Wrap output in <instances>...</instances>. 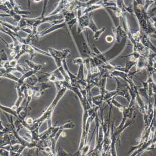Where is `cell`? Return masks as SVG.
I'll list each match as a JSON object with an SVG mask.
<instances>
[{"label": "cell", "instance_id": "1", "mask_svg": "<svg viewBox=\"0 0 156 156\" xmlns=\"http://www.w3.org/2000/svg\"><path fill=\"white\" fill-rule=\"evenodd\" d=\"M68 90V89L66 87H63L61 88L60 90H58V93L56 96H55V99L53 100L51 102L49 106L46 109L44 112L43 113L41 116H40V118H37V119L34 121V125L37 127H40L41 125L44 122L47 121L48 127H50L52 126V115H53V112L58 105V102L62 98L65 93H66Z\"/></svg>", "mask_w": 156, "mask_h": 156}, {"label": "cell", "instance_id": "2", "mask_svg": "<svg viewBox=\"0 0 156 156\" xmlns=\"http://www.w3.org/2000/svg\"><path fill=\"white\" fill-rule=\"evenodd\" d=\"M73 28H70L69 30H71L72 33L74 41L76 43L78 51H79L80 54L81 55V56L84 59L91 58L94 54L90 48L88 41H86L84 36L83 35V33L78 34L77 31H75L74 30Z\"/></svg>", "mask_w": 156, "mask_h": 156}, {"label": "cell", "instance_id": "3", "mask_svg": "<svg viewBox=\"0 0 156 156\" xmlns=\"http://www.w3.org/2000/svg\"><path fill=\"white\" fill-rule=\"evenodd\" d=\"M27 53L30 55V59L33 61V58L36 55V54H41L42 55H45L47 56L51 57V55L49 53L37 48V47L32 45V44H23L21 51L20 53L16 56L15 59L19 61L20 58L24 54Z\"/></svg>", "mask_w": 156, "mask_h": 156}, {"label": "cell", "instance_id": "4", "mask_svg": "<svg viewBox=\"0 0 156 156\" xmlns=\"http://www.w3.org/2000/svg\"><path fill=\"white\" fill-rule=\"evenodd\" d=\"M48 50L51 55V58L54 59L58 68L62 66V60L66 59L71 53V50L68 48L62 50H57L53 48H48Z\"/></svg>", "mask_w": 156, "mask_h": 156}, {"label": "cell", "instance_id": "5", "mask_svg": "<svg viewBox=\"0 0 156 156\" xmlns=\"http://www.w3.org/2000/svg\"><path fill=\"white\" fill-rule=\"evenodd\" d=\"M115 81L117 83V87L115 89V91L117 96H121L125 98L127 101L129 102L131 100V95H130L129 91V85L128 84H123L119 81V80L117 77H114Z\"/></svg>", "mask_w": 156, "mask_h": 156}, {"label": "cell", "instance_id": "6", "mask_svg": "<svg viewBox=\"0 0 156 156\" xmlns=\"http://www.w3.org/2000/svg\"><path fill=\"white\" fill-rule=\"evenodd\" d=\"M112 31L117 44L121 43L124 39L127 37V34L121 24L118 26H114L112 27Z\"/></svg>", "mask_w": 156, "mask_h": 156}, {"label": "cell", "instance_id": "7", "mask_svg": "<svg viewBox=\"0 0 156 156\" xmlns=\"http://www.w3.org/2000/svg\"><path fill=\"white\" fill-rule=\"evenodd\" d=\"M67 26V23L63 21L61 23H54L53 24V26H51L49 28L45 29L44 30H43L41 32H39L38 33V37H43L52 32H54L56 30H60L61 28H66Z\"/></svg>", "mask_w": 156, "mask_h": 156}, {"label": "cell", "instance_id": "8", "mask_svg": "<svg viewBox=\"0 0 156 156\" xmlns=\"http://www.w3.org/2000/svg\"><path fill=\"white\" fill-rule=\"evenodd\" d=\"M141 34H140V42L142 44L144 45L146 48L150 49L154 53H156V46H155L151 42L150 36L146 34L144 32L140 30Z\"/></svg>", "mask_w": 156, "mask_h": 156}, {"label": "cell", "instance_id": "9", "mask_svg": "<svg viewBox=\"0 0 156 156\" xmlns=\"http://www.w3.org/2000/svg\"><path fill=\"white\" fill-rule=\"evenodd\" d=\"M147 65H148V58L145 56L141 55L137 61L136 70L140 72L142 69H146Z\"/></svg>", "mask_w": 156, "mask_h": 156}, {"label": "cell", "instance_id": "10", "mask_svg": "<svg viewBox=\"0 0 156 156\" xmlns=\"http://www.w3.org/2000/svg\"><path fill=\"white\" fill-rule=\"evenodd\" d=\"M16 89V91H17V94H18V98L15 103V105L12 106L11 108L15 109V110H16L20 106H21V102H23V100L26 98V94L24 92H23L21 89V87H19V88H17Z\"/></svg>", "mask_w": 156, "mask_h": 156}, {"label": "cell", "instance_id": "11", "mask_svg": "<svg viewBox=\"0 0 156 156\" xmlns=\"http://www.w3.org/2000/svg\"><path fill=\"white\" fill-rule=\"evenodd\" d=\"M105 8L103 4H95L93 5H90L89 6L86 7V8H83V14L85 15L87 13H89V12H92L93 11Z\"/></svg>", "mask_w": 156, "mask_h": 156}, {"label": "cell", "instance_id": "12", "mask_svg": "<svg viewBox=\"0 0 156 156\" xmlns=\"http://www.w3.org/2000/svg\"><path fill=\"white\" fill-rule=\"evenodd\" d=\"M24 62L27 64V65L28 66V67L30 68V69L36 70L37 72H39L40 70H41V69L43 68V65L42 64H37V63L33 62V61H31L30 59H26L24 61Z\"/></svg>", "mask_w": 156, "mask_h": 156}, {"label": "cell", "instance_id": "13", "mask_svg": "<svg viewBox=\"0 0 156 156\" xmlns=\"http://www.w3.org/2000/svg\"><path fill=\"white\" fill-rule=\"evenodd\" d=\"M0 23H1L2 25H3V27H5V28H7L9 30H11V31H14L15 33H18L20 31H21V28L18 27V26L16 25H14V24H11L7 22H5L3 21H0Z\"/></svg>", "mask_w": 156, "mask_h": 156}, {"label": "cell", "instance_id": "14", "mask_svg": "<svg viewBox=\"0 0 156 156\" xmlns=\"http://www.w3.org/2000/svg\"><path fill=\"white\" fill-rule=\"evenodd\" d=\"M25 84H27L28 86H35L37 84L39 83V79H38V76L34 75H33L30 77H29L28 78H27V80L25 81Z\"/></svg>", "mask_w": 156, "mask_h": 156}, {"label": "cell", "instance_id": "15", "mask_svg": "<svg viewBox=\"0 0 156 156\" xmlns=\"http://www.w3.org/2000/svg\"><path fill=\"white\" fill-rule=\"evenodd\" d=\"M96 131V127H95V129H94V131L92 134V136H91V138H90V139L89 140V142L87 143V144H85V145L84 146V147H83V149L81 150V155H86V154L89 152V149L90 147V142H91V141H92L93 135Z\"/></svg>", "mask_w": 156, "mask_h": 156}, {"label": "cell", "instance_id": "16", "mask_svg": "<svg viewBox=\"0 0 156 156\" xmlns=\"http://www.w3.org/2000/svg\"><path fill=\"white\" fill-rule=\"evenodd\" d=\"M28 90H27V98H27V105H26V106H25V107L27 108H28L29 105L32 101L33 97L34 96V91L31 87H30L28 86Z\"/></svg>", "mask_w": 156, "mask_h": 156}, {"label": "cell", "instance_id": "17", "mask_svg": "<svg viewBox=\"0 0 156 156\" xmlns=\"http://www.w3.org/2000/svg\"><path fill=\"white\" fill-rule=\"evenodd\" d=\"M0 76H1V77H5V78H7V79L14 81L15 82H17L19 80V77L15 76L13 74H12V73H6Z\"/></svg>", "mask_w": 156, "mask_h": 156}, {"label": "cell", "instance_id": "18", "mask_svg": "<svg viewBox=\"0 0 156 156\" xmlns=\"http://www.w3.org/2000/svg\"><path fill=\"white\" fill-rule=\"evenodd\" d=\"M116 6L119 8L123 12H127V6L124 3V0H114Z\"/></svg>", "mask_w": 156, "mask_h": 156}, {"label": "cell", "instance_id": "19", "mask_svg": "<svg viewBox=\"0 0 156 156\" xmlns=\"http://www.w3.org/2000/svg\"><path fill=\"white\" fill-rule=\"evenodd\" d=\"M37 85L39 87V89H40V91L44 92V90L48 88H51L52 86L49 84L48 82H43V83H39L37 84Z\"/></svg>", "mask_w": 156, "mask_h": 156}, {"label": "cell", "instance_id": "20", "mask_svg": "<svg viewBox=\"0 0 156 156\" xmlns=\"http://www.w3.org/2000/svg\"><path fill=\"white\" fill-rule=\"evenodd\" d=\"M88 29H90V30H91L93 32V33H96L99 30L93 19V17H91V18H90V22H89V24L88 26Z\"/></svg>", "mask_w": 156, "mask_h": 156}, {"label": "cell", "instance_id": "21", "mask_svg": "<svg viewBox=\"0 0 156 156\" xmlns=\"http://www.w3.org/2000/svg\"><path fill=\"white\" fill-rule=\"evenodd\" d=\"M17 25L18 26V27L21 28H25V27H28V23L27 22V20H26V17L25 16H23L21 20L20 21L19 23H17Z\"/></svg>", "mask_w": 156, "mask_h": 156}, {"label": "cell", "instance_id": "22", "mask_svg": "<svg viewBox=\"0 0 156 156\" xmlns=\"http://www.w3.org/2000/svg\"><path fill=\"white\" fill-rule=\"evenodd\" d=\"M105 30H106L105 28H101V29L98 30L96 33H94V40L98 41V40H99V39L101 35L105 31Z\"/></svg>", "mask_w": 156, "mask_h": 156}, {"label": "cell", "instance_id": "23", "mask_svg": "<svg viewBox=\"0 0 156 156\" xmlns=\"http://www.w3.org/2000/svg\"><path fill=\"white\" fill-rule=\"evenodd\" d=\"M57 155H60V156H66L67 155L68 156V155H73V154L67 152L62 148L59 147L57 151Z\"/></svg>", "mask_w": 156, "mask_h": 156}, {"label": "cell", "instance_id": "24", "mask_svg": "<svg viewBox=\"0 0 156 156\" xmlns=\"http://www.w3.org/2000/svg\"><path fill=\"white\" fill-rule=\"evenodd\" d=\"M0 53H1V62H4L9 61V59L8 58L6 52L3 49H2L1 50Z\"/></svg>", "mask_w": 156, "mask_h": 156}, {"label": "cell", "instance_id": "25", "mask_svg": "<svg viewBox=\"0 0 156 156\" xmlns=\"http://www.w3.org/2000/svg\"><path fill=\"white\" fill-rule=\"evenodd\" d=\"M73 63L74 64H77V65H80V64H84V59L81 56L78 57V58H74L73 60Z\"/></svg>", "mask_w": 156, "mask_h": 156}, {"label": "cell", "instance_id": "26", "mask_svg": "<svg viewBox=\"0 0 156 156\" xmlns=\"http://www.w3.org/2000/svg\"><path fill=\"white\" fill-rule=\"evenodd\" d=\"M77 21H78V20H77V18L76 17V18L73 19L72 20L69 21V22L66 23H67V26L68 27L69 29L73 28V27H74V25H75L76 23H77Z\"/></svg>", "mask_w": 156, "mask_h": 156}, {"label": "cell", "instance_id": "27", "mask_svg": "<svg viewBox=\"0 0 156 156\" xmlns=\"http://www.w3.org/2000/svg\"><path fill=\"white\" fill-rule=\"evenodd\" d=\"M49 0H44L43 1V11L41 12V15L40 16L41 18L45 16V12H46V7L47 5L48 4Z\"/></svg>", "mask_w": 156, "mask_h": 156}, {"label": "cell", "instance_id": "28", "mask_svg": "<svg viewBox=\"0 0 156 156\" xmlns=\"http://www.w3.org/2000/svg\"><path fill=\"white\" fill-rule=\"evenodd\" d=\"M0 9H1V11L5 12L6 14H9L11 10L4 3H1V5H0Z\"/></svg>", "mask_w": 156, "mask_h": 156}, {"label": "cell", "instance_id": "29", "mask_svg": "<svg viewBox=\"0 0 156 156\" xmlns=\"http://www.w3.org/2000/svg\"><path fill=\"white\" fill-rule=\"evenodd\" d=\"M10 155V152L9 151L6 150L3 148L0 147V155L3 156V155Z\"/></svg>", "mask_w": 156, "mask_h": 156}, {"label": "cell", "instance_id": "30", "mask_svg": "<svg viewBox=\"0 0 156 156\" xmlns=\"http://www.w3.org/2000/svg\"><path fill=\"white\" fill-rule=\"evenodd\" d=\"M44 92H41V91H34V98L35 99H39L41 97V96L43 94Z\"/></svg>", "mask_w": 156, "mask_h": 156}, {"label": "cell", "instance_id": "31", "mask_svg": "<svg viewBox=\"0 0 156 156\" xmlns=\"http://www.w3.org/2000/svg\"><path fill=\"white\" fill-rule=\"evenodd\" d=\"M106 40L108 43H112L114 41V37L111 35H108L106 37Z\"/></svg>", "mask_w": 156, "mask_h": 156}, {"label": "cell", "instance_id": "32", "mask_svg": "<svg viewBox=\"0 0 156 156\" xmlns=\"http://www.w3.org/2000/svg\"><path fill=\"white\" fill-rule=\"evenodd\" d=\"M25 121L28 125L31 126V125L33 124L34 120H33L31 118H27V119H25Z\"/></svg>", "mask_w": 156, "mask_h": 156}, {"label": "cell", "instance_id": "33", "mask_svg": "<svg viewBox=\"0 0 156 156\" xmlns=\"http://www.w3.org/2000/svg\"><path fill=\"white\" fill-rule=\"evenodd\" d=\"M151 20H152V21H153V22L156 23V16H152V17H151Z\"/></svg>", "mask_w": 156, "mask_h": 156}, {"label": "cell", "instance_id": "34", "mask_svg": "<svg viewBox=\"0 0 156 156\" xmlns=\"http://www.w3.org/2000/svg\"><path fill=\"white\" fill-rule=\"evenodd\" d=\"M41 1H44V0H33V2L34 3H40L41 2Z\"/></svg>", "mask_w": 156, "mask_h": 156}, {"label": "cell", "instance_id": "35", "mask_svg": "<svg viewBox=\"0 0 156 156\" xmlns=\"http://www.w3.org/2000/svg\"><path fill=\"white\" fill-rule=\"evenodd\" d=\"M28 3H29V8H30V0H28Z\"/></svg>", "mask_w": 156, "mask_h": 156}]
</instances>
